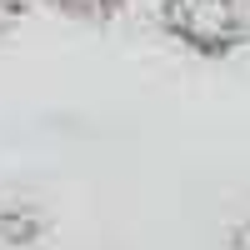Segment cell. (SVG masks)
I'll return each mask as SVG.
<instances>
[{"instance_id":"obj_4","label":"cell","mask_w":250,"mask_h":250,"mask_svg":"<svg viewBox=\"0 0 250 250\" xmlns=\"http://www.w3.org/2000/svg\"><path fill=\"white\" fill-rule=\"evenodd\" d=\"M40 0H0V50L10 45V40L30 25V15H35Z\"/></svg>"},{"instance_id":"obj_5","label":"cell","mask_w":250,"mask_h":250,"mask_svg":"<svg viewBox=\"0 0 250 250\" xmlns=\"http://www.w3.org/2000/svg\"><path fill=\"white\" fill-rule=\"evenodd\" d=\"M235 250H250V220H245L240 230H235Z\"/></svg>"},{"instance_id":"obj_2","label":"cell","mask_w":250,"mask_h":250,"mask_svg":"<svg viewBox=\"0 0 250 250\" xmlns=\"http://www.w3.org/2000/svg\"><path fill=\"white\" fill-rule=\"evenodd\" d=\"M50 235L45 205L30 195H0V245L5 250H35Z\"/></svg>"},{"instance_id":"obj_3","label":"cell","mask_w":250,"mask_h":250,"mask_svg":"<svg viewBox=\"0 0 250 250\" xmlns=\"http://www.w3.org/2000/svg\"><path fill=\"white\" fill-rule=\"evenodd\" d=\"M40 5L60 20H75V25H110L130 10V0H40Z\"/></svg>"},{"instance_id":"obj_1","label":"cell","mask_w":250,"mask_h":250,"mask_svg":"<svg viewBox=\"0 0 250 250\" xmlns=\"http://www.w3.org/2000/svg\"><path fill=\"white\" fill-rule=\"evenodd\" d=\"M155 30L195 60H230L250 45V0H155Z\"/></svg>"}]
</instances>
